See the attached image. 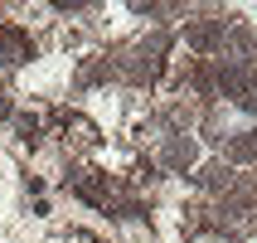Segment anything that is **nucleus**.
I'll list each match as a JSON object with an SVG mask.
<instances>
[{
	"label": "nucleus",
	"mask_w": 257,
	"mask_h": 243,
	"mask_svg": "<svg viewBox=\"0 0 257 243\" xmlns=\"http://www.w3.org/2000/svg\"><path fill=\"white\" fill-rule=\"evenodd\" d=\"M25 58H34V44L20 29H0V63H25Z\"/></svg>",
	"instance_id": "nucleus-1"
},
{
	"label": "nucleus",
	"mask_w": 257,
	"mask_h": 243,
	"mask_svg": "<svg viewBox=\"0 0 257 243\" xmlns=\"http://www.w3.org/2000/svg\"><path fill=\"white\" fill-rule=\"evenodd\" d=\"M165 166H170V171H189V166H194V141L170 136V146H165Z\"/></svg>",
	"instance_id": "nucleus-2"
},
{
	"label": "nucleus",
	"mask_w": 257,
	"mask_h": 243,
	"mask_svg": "<svg viewBox=\"0 0 257 243\" xmlns=\"http://www.w3.org/2000/svg\"><path fill=\"white\" fill-rule=\"evenodd\" d=\"M189 44H194V49H214V44H223V20H214V25H194V29H189Z\"/></svg>",
	"instance_id": "nucleus-3"
},
{
	"label": "nucleus",
	"mask_w": 257,
	"mask_h": 243,
	"mask_svg": "<svg viewBox=\"0 0 257 243\" xmlns=\"http://www.w3.org/2000/svg\"><path fill=\"white\" fill-rule=\"evenodd\" d=\"M20 141H39V122H34V117H20Z\"/></svg>",
	"instance_id": "nucleus-4"
},
{
	"label": "nucleus",
	"mask_w": 257,
	"mask_h": 243,
	"mask_svg": "<svg viewBox=\"0 0 257 243\" xmlns=\"http://www.w3.org/2000/svg\"><path fill=\"white\" fill-rule=\"evenodd\" d=\"M5 112H10V98H5V93H0V117H5Z\"/></svg>",
	"instance_id": "nucleus-5"
}]
</instances>
